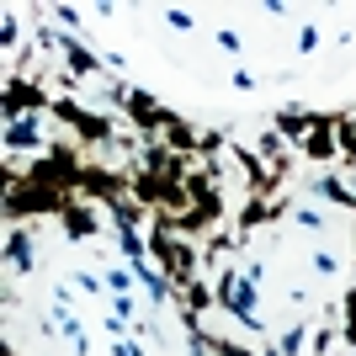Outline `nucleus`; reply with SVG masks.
<instances>
[{"instance_id": "obj_35", "label": "nucleus", "mask_w": 356, "mask_h": 356, "mask_svg": "<svg viewBox=\"0 0 356 356\" xmlns=\"http://www.w3.org/2000/svg\"><path fill=\"white\" fill-rule=\"evenodd\" d=\"M234 90H255V74L250 70H234Z\"/></svg>"}, {"instance_id": "obj_10", "label": "nucleus", "mask_w": 356, "mask_h": 356, "mask_svg": "<svg viewBox=\"0 0 356 356\" xmlns=\"http://www.w3.org/2000/svg\"><path fill=\"white\" fill-rule=\"evenodd\" d=\"M32 266H38V255H32V234H27V223L22 229H6V271L11 277H32Z\"/></svg>"}, {"instance_id": "obj_16", "label": "nucleus", "mask_w": 356, "mask_h": 356, "mask_svg": "<svg viewBox=\"0 0 356 356\" xmlns=\"http://www.w3.org/2000/svg\"><path fill=\"white\" fill-rule=\"evenodd\" d=\"M6 149H43V128H38V118H22V122H6Z\"/></svg>"}, {"instance_id": "obj_13", "label": "nucleus", "mask_w": 356, "mask_h": 356, "mask_svg": "<svg viewBox=\"0 0 356 356\" xmlns=\"http://www.w3.org/2000/svg\"><path fill=\"white\" fill-rule=\"evenodd\" d=\"M309 192L319 197V202H330V208H351V213H356V192H351V181L330 176V170H319V176H314Z\"/></svg>"}, {"instance_id": "obj_7", "label": "nucleus", "mask_w": 356, "mask_h": 356, "mask_svg": "<svg viewBox=\"0 0 356 356\" xmlns=\"http://www.w3.org/2000/svg\"><path fill=\"white\" fill-rule=\"evenodd\" d=\"M298 154L303 160H314V165H330L335 154H341V144H335V112H325V118L309 128V138L298 144Z\"/></svg>"}, {"instance_id": "obj_20", "label": "nucleus", "mask_w": 356, "mask_h": 356, "mask_svg": "<svg viewBox=\"0 0 356 356\" xmlns=\"http://www.w3.org/2000/svg\"><path fill=\"white\" fill-rule=\"evenodd\" d=\"M335 144H341V154L356 165V122L346 118V112H335Z\"/></svg>"}, {"instance_id": "obj_24", "label": "nucleus", "mask_w": 356, "mask_h": 356, "mask_svg": "<svg viewBox=\"0 0 356 356\" xmlns=\"http://www.w3.org/2000/svg\"><path fill=\"white\" fill-rule=\"evenodd\" d=\"M341 309H346V319H341V341H351V346H356V287H346Z\"/></svg>"}, {"instance_id": "obj_15", "label": "nucleus", "mask_w": 356, "mask_h": 356, "mask_svg": "<svg viewBox=\"0 0 356 356\" xmlns=\"http://www.w3.org/2000/svg\"><path fill=\"white\" fill-rule=\"evenodd\" d=\"M59 218H64V239H74V245H80V239H90L96 229H102L96 208H86V202H70V208H64Z\"/></svg>"}, {"instance_id": "obj_14", "label": "nucleus", "mask_w": 356, "mask_h": 356, "mask_svg": "<svg viewBox=\"0 0 356 356\" xmlns=\"http://www.w3.org/2000/svg\"><path fill=\"white\" fill-rule=\"evenodd\" d=\"M165 138H170V154H181V160H197V149H202V134H192V122L181 118V112H170Z\"/></svg>"}, {"instance_id": "obj_12", "label": "nucleus", "mask_w": 356, "mask_h": 356, "mask_svg": "<svg viewBox=\"0 0 356 356\" xmlns=\"http://www.w3.org/2000/svg\"><path fill=\"white\" fill-rule=\"evenodd\" d=\"M319 118H325V112H314V106H282L271 128H277V134H282L287 144H303V138H309V128H314Z\"/></svg>"}, {"instance_id": "obj_34", "label": "nucleus", "mask_w": 356, "mask_h": 356, "mask_svg": "<svg viewBox=\"0 0 356 356\" xmlns=\"http://www.w3.org/2000/svg\"><path fill=\"white\" fill-rule=\"evenodd\" d=\"M0 43L16 48V16H6V27H0Z\"/></svg>"}, {"instance_id": "obj_19", "label": "nucleus", "mask_w": 356, "mask_h": 356, "mask_svg": "<svg viewBox=\"0 0 356 356\" xmlns=\"http://www.w3.org/2000/svg\"><path fill=\"white\" fill-rule=\"evenodd\" d=\"M118 250L128 255V266H138V261H149V239L138 229H118Z\"/></svg>"}, {"instance_id": "obj_31", "label": "nucleus", "mask_w": 356, "mask_h": 356, "mask_svg": "<svg viewBox=\"0 0 356 356\" xmlns=\"http://www.w3.org/2000/svg\"><path fill=\"white\" fill-rule=\"evenodd\" d=\"M106 351H112V356H144V346H138V341H112Z\"/></svg>"}, {"instance_id": "obj_6", "label": "nucleus", "mask_w": 356, "mask_h": 356, "mask_svg": "<svg viewBox=\"0 0 356 356\" xmlns=\"http://www.w3.org/2000/svg\"><path fill=\"white\" fill-rule=\"evenodd\" d=\"M74 192H80V197H90V202H106V208H112V202H118V197L128 192V181H122V176H112L106 165H86V170H80V186H74Z\"/></svg>"}, {"instance_id": "obj_36", "label": "nucleus", "mask_w": 356, "mask_h": 356, "mask_svg": "<svg viewBox=\"0 0 356 356\" xmlns=\"http://www.w3.org/2000/svg\"><path fill=\"white\" fill-rule=\"evenodd\" d=\"M266 356H282V346H277V341H271V346H266Z\"/></svg>"}, {"instance_id": "obj_11", "label": "nucleus", "mask_w": 356, "mask_h": 356, "mask_svg": "<svg viewBox=\"0 0 356 356\" xmlns=\"http://www.w3.org/2000/svg\"><path fill=\"white\" fill-rule=\"evenodd\" d=\"M128 122H134V128H144V134H154V128H165V122H170V106H160L149 90H134V96H128Z\"/></svg>"}, {"instance_id": "obj_2", "label": "nucleus", "mask_w": 356, "mask_h": 356, "mask_svg": "<svg viewBox=\"0 0 356 356\" xmlns=\"http://www.w3.org/2000/svg\"><path fill=\"white\" fill-rule=\"evenodd\" d=\"M70 202H74L70 192H54V186H38V181H27V176H22V181L11 176V192H6V218H11V223H16V218L27 223V218H43V213H54V218H59Z\"/></svg>"}, {"instance_id": "obj_8", "label": "nucleus", "mask_w": 356, "mask_h": 356, "mask_svg": "<svg viewBox=\"0 0 356 356\" xmlns=\"http://www.w3.org/2000/svg\"><path fill=\"white\" fill-rule=\"evenodd\" d=\"M165 277H170V287H176V293H186V287L197 282V245H192V239H170Z\"/></svg>"}, {"instance_id": "obj_17", "label": "nucleus", "mask_w": 356, "mask_h": 356, "mask_svg": "<svg viewBox=\"0 0 356 356\" xmlns=\"http://www.w3.org/2000/svg\"><path fill=\"white\" fill-rule=\"evenodd\" d=\"M213 303H218V293H213V282H202V277L181 293V309H186V314H202V309H213Z\"/></svg>"}, {"instance_id": "obj_4", "label": "nucleus", "mask_w": 356, "mask_h": 356, "mask_svg": "<svg viewBox=\"0 0 356 356\" xmlns=\"http://www.w3.org/2000/svg\"><path fill=\"white\" fill-rule=\"evenodd\" d=\"M54 118L70 122L74 134H80V144H112V118H102V112H86L74 96H54Z\"/></svg>"}, {"instance_id": "obj_30", "label": "nucleus", "mask_w": 356, "mask_h": 356, "mask_svg": "<svg viewBox=\"0 0 356 356\" xmlns=\"http://www.w3.org/2000/svg\"><path fill=\"white\" fill-rule=\"evenodd\" d=\"M314 48H319V27H303L298 32V54H314Z\"/></svg>"}, {"instance_id": "obj_33", "label": "nucleus", "mask_w": 356, "mask_h": 356, "mask_svg": "<svg viewBox=\"0 0 356 356\" xmlns=\"http://www.w3.org/2000/svg\"><path fill=\"white\" fill-rule=\"evenodd\" d=\"M74 287H80V293H102V282H96L90 271H74Z\"/></svg>"}, {"instance_id": "obj_3", "label": "nucleus", "mask_w": 356, "mask_h": 356, "mask_svg": "<svg viewBox=\"0 0 356 356\" xmlns=\"http://www.w3.org/2000/svg\"><path fill=\"white\" fill-rule=\"evenodd\" d=\"M38 112H54V96L32 80H6V96H0V118L6 122H22V118H38Z\"/></svg>"}, {"instance_id": "obj_26", "label": "nucleus", "mask_w": 356, "mask_h": 356, "mask_svg": "<svg viewBox=\"0 0 356 356\" xmlns=\"http://www.w3.org/2000/svg\"><path fill=\"white\" fill-rule=\"evenodd\" d=\"M165 27H170V32H192V27H197V16H192V11H181V6H170V11H165Z\"/></svg>"}, {"instance_id": "obj_22", "label": "nucleus", "mask_w": 356, "mask_h": 356, "mask_svg": "<svg viewBox=\"0 0 356 356\" xmlns=\"http://www.w3.org/2000/svg\"><path fill=\"white\" fill-rule=\"evenodd\" d=\"M208 351L213 356H255L250 346H239L234 335H213V330H208Z\"/></svg>"}, {"instance_id": "obj_5", "label": "nucleus", "mask_w": 356, "mask_h": 356, "mask_svg": "<svg viewBox=\"0 0 356 356\" xmlns=\"http://www.w3.org/2000/svg\"><path fill=\"white\" fill-rule=\"evenodd\" d=\"M293 213V202L287 197H277V202H266V197H250L245 208H239V218H234V239L245 245V234H255L261 223H277V218H287Z\"/></svg>"}, {"instance_id": "obj_9", "label": "nucleus", "mask_w": 356, "mask_h": 356, "mask_svg": "<svg viewBox=\"0 0 356 356\" xmlns=\"http://www.w3.org/2000/svg\"><path fill=\"white\" fill-rule=\"evenodd\" d=\"M43 43H59V54H64V70H70L74 80H80V74H96V70H102V59H96V54H90L86 43H74L70 32H43Z\"/></svg>"}, {"instance_id": "obj_18", "label": "nucleus", "mask_w": 356, "mask_h": 356, "mask_svg": "<svg viewBox=\"0 0 356 356\" xmlns=\"http://www.w3.org/2000/svg\"><path fill=\"white\" fill-rule=\"evenodd\" d=\"M106 213H112V223H118V229H138V223L149 218V208H138L134 197H118V202H112Z\"/></svg>"}, {"instance_id": "obj_21", "label": "nucleus", "mask_w": 356, "mask_h": 356, "mask_svg": "<svg viewBox=\"0 0 356 356\" xmlns=\"http://www.w3.org/2000/svg\"><path fill=\"white\" fill-rule=\"evenodd\" d=\"M277 346H282V356H303V346H309V325H303V319H298V325H287Z\"/></svg>"}, {"instance_id": "obj_1", "label": "nucleus", "mask_w": 356, "mask_h": 356, "mask_svg": "<svg viewBox=\"0 0 356 356\" xmlns=\"http://www.w3.org/2000/svg\"><path fill=\"white\" fill-rule=\"evenodd\" d=\"M261 277H266V266H223L218 282H213V293H218V309L229 314V319H239L245 330H266V319H261Z\"/></svg>"}, {"instance_id": "obj_29", "label": "nucleus", "mask_w": 356, "mask_h": 356, "mask_svg": "<svg viewBox=\"0 0 356 356\" xmlns=\"http://www.w3.org/2000/svg\"><path fill=\"white\" fill-rule=\"evenodd\" d=\"M218 48L239 59V48H245V43H239V32H234V27H223V32H218Z\"/></svg>"}, {"instance_id": "obj_25", "label": "nucleus", "mask_w": 356, "mask_h": 356, "mask_svg": "<svg viewBox=\"0 0 356 356\" xmlns=\"http://www.w3.org/2000/svg\"><path fill=\"white\" fill-rule=\"evenodd\" d=\"M134 282H138V277H134V271H106V287H112V293H122V298H134Z\"/></svg>"}, {"instance_id": "obj_32", "label": "nucleus", "mask_w": 356, "mask_h": 356, "mask_svg": "<svg viewBox=\"0 0 356 356\" xmlns=\"http://www.w3.org/2000/svg\"><path fill=\"white\" fill-rule=\"evenodd\" d=\"M54 22H64V27H80V11H74V6H54Z\"/></svg>"}, {"instance_id": "obj_23", "label": "nucleus", "mask_w": 356, "mask_h": 356, "mask_svg": "<svg viewBox=\"0 0 356 356\" xmlns=\"http://www.w3.org/2000/svg\"><path fill=\"white\" fill-rule=\"evenodd\" d=\"M335 341H341V330H335V325H319L309 335V356H330V346H335Z\"/></svg>"}, {"instance_id": "obj_37", "label": "nucleus", "mask_w": 356, "mask_h": 356, "mask_svg": "<svg viewBox=\"0 0 356 356\" xmlns=\"http://www.w3.org/2000/svg\"><path fill=\"white\" fill-rule=\"evenodd\" d=\"M351 122H356V112H351Z\"/></svg>"}, {"instance_id": "obj_27", "label": "nucleus", "mask_w": 356, "mask_h": 356, "mask_svg": "<svg viewBox=\"0 0 356 356\" xmlns=\"http://www.w3.org/2000/svg\"><path fill=\"white\" fill-rule=\"evenodd\" d=\"M293 218L303 223V229H319V234H325V213L319 208H293Z\"/></svg>"}, {"instance_id": "obj_28", "label": "nucleus", "mask_w": 356, "mask_h": 356, "mask_svg": "<svg viewBox=\"0 0 356 356\" xmlns=\"http://www.w3.org/2000/svg\"><path fill=\"white\" fill-rule=\"evenodd\" d=\"M314 271H319V277H335V271H341V261H335L330 250H314Z\"/></svg>"}]
</instances>
